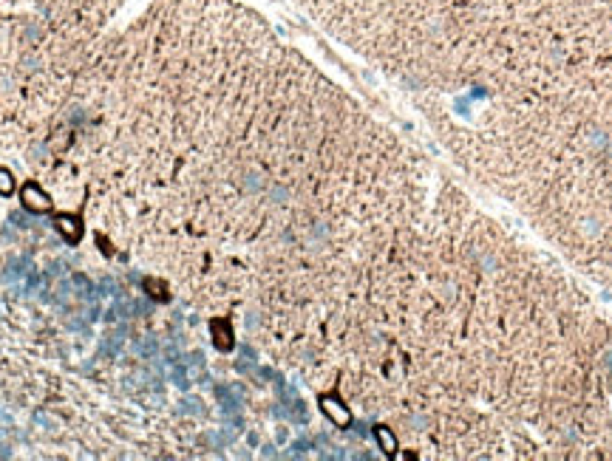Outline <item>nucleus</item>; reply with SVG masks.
<instances>
[{
	"instance_id": "obj_1",
	"label": "nucleus",
	"mask_w": 612,
	"mask_h": 461,
	"mask_svg": "<svg viewBox=\"0 0 612 461\" xmlns=\"http://www.w3.org/2000/svg\"><path fill=\"white\" fill-rule=\"evenodd\" d=\"M48 156L150 294L321 391L434 207L417 153L235 0H153L108 35Z\"/></svg>"
},
{
	"instance_id": "obj_2",
	"label": "nucleus",
	"mask_w": 612,
	"mask_h": 461,
	"mask_svg": "<svg viewBox=\"0 0 612 461\" xmlns=\"http://www.w3.org/2000/svg\"><path fill=\"white\" fill-rule=\"evenodd\" d=\"M128 0H0V133L46 131Z\"/></svg>"
}]
</instances>
